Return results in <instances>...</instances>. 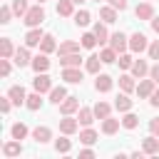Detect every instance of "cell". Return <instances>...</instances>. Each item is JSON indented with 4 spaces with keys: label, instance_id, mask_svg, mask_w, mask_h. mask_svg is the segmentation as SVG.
Listing matches in <instances>:
<instances>
[{
    "label": "cell",
    "instance_id": "25",
    "mask_svg": "<svg viewBox=\"0 0 159 159\" xmlns=\"http://www.w3.org/2000/svg\"><path fill=\"white\" fill-rule=\"evenodd\" d=\"M80 45H82V42H72V40H67V42H62V45L57 47V52H60V55H70V52H80Z\"/></svg>",
    "mask_w": 159,
    "mask_h": 159
},
{
    "label": "cell",
    "instance_id": "7",
    "mask_svg": "<svg viewBox=\"0 0 159 159\" xmlns=\"http://www.w3.org/2000/svg\"><path fill=\"white\" fill-rule=\"evenodd\" d=\"M80 127V119H72L70 114H65V119H60V132L62 134H75Z\"/></svg>",
    "mask_w": 159,
    "mask_h": 159
},
{
    "label": "cell",
    "instance_id": "35",
    "mask_svg": "<svg viewBox=\"0 0 159 159\" xmlns=\"http://www.w3.org/2000/svg\"><path fill=\"white\" fill-rule=\"evenodd\" d=\"M80 142L87 144V147L94 144V142H97V132H94V129H84V132H80Z\"/></svg>",
    "mask_w": 159,
    "mask_h": 159
},
{
    "label": "cell",
    "instance_id": "36",
    "mask_svg": "<svg viewBox=\"0 0 159 159\" xmlns=\"http://www.w3.org/2000/svg\"><path fill=\"white\" fill-rule=\"evenodd\" d=\"M27 10H30V7H27V0H12V12H15L17 17H25Z\"/></svg>",
    "mask_w": 159,
    "mask_h": 159
},
{
    "label": "cell",
    "instance_id": "16",
    "mask_svg": "<svg viewBox=\"0 0 159 159\" xmlns=\"http://www.w3.org/2000/svg\"><path fill=\"white\" fill-rule=\"evenodd\" d=\"M142 149H144V154H157V152H159V139H157V134L147 137V139L142 142Z\"/></svg>",
    "mask_w": 159,
    "mask_h": 159
},
{
    "label": "cell",
    "instance_id": "19",
    "mask_svg": "<svg viewBox=\"0 0 159 159\" xmlns=\"http://www.w3.org/2000/svg\"><path fill=\"white\" fill-rule=\"evenodd\" d=\"M119 124H122L119 119H112V117H104V119H102V132H104V134H114V132L119 129Z\"/></svg>",
    "mask_w": 159,
    "mask_h": 159
},
{
    "label": "cell",
    "instance_id": "2",
    "mask_svg": "<svg viewBox=\"0 0 159 159\" xmlns=\"http://www.w3.org/2000/svg\"><path fill=\"white\" fill-rule=\"evenodd\" d=\"M32 87H35V92H40V94H42V92H50V89H52V80H50L45 72H37V77L32 80Z\"/></svg>",
    "mask_w": 159,
    "mask_h": 159
},
{
    "label": "cell",
    "instance_id": "31",
    "mask_svg": "<svg viewBox=\"0 0 159 159\" xmlns=\"http://www.w3.org/2000/svg\"><path fill=\"white\" fill-rule=\"evenodd\" d=\"M99 65H104L99 55H92V57H87V72L97 75V72H99Z\"/></svg>",
    "mask_w": 159,
    "mask_h": 159
},
{
    "label": "cell",
    "instance_id": "3",
    "mask_svg": "<svg viewBox=\"0 0 159 159\" xmlns=\"http://www.w3.org/2000/svg\"><path fill=\"white\" fill-rule=\"evenodd\" d=\"M129 47H132V52H144V50H149V45H147V35L134 32V35L129 37Z\"/></svg>",
    "mask_w": 159,
    "mask_h": 159
},
{
    "label": "cell",
    "instance_id": "11",
    "mask_svg": "<svg viewBox=\"0 0 159 159\" xmlns=\"http://www.w3.org/2000/svg\"><path fill=\"white\" fill-rule=\"evenodd\" d=\"M134 15H137L139 20H152V17H154V7H152L149 2H139L137 10H134Z\"/></svg>",
    "mask_w": 159,
    "mask_h": 159
},
{
    "label": "cell",
    "instance_id": "37",
    "mask_svg": "<svg viewBox=\"0 0 159 159\" xmlns=\"http://www.w3.org/2000/svg\"><path fill=\"white\" fill-rule=\"evenodd\" d=\"M80 40H82V47H87V50H92V47H94V45H97V42H99V40H97V35H94V32H84V35H82V37H80Z\"/></svg>",
    "mask_w": 159,
    "mask_h": 159
},
{
    "label": "cell",
    "instance_id": "10",
    "mask_svg": "<svg viewBox=\"0 0 159 159\" xmlns=\"http://www.w3.org/2000/svg\"><path fill=\"white\" fill-rule=\"evenodd\" d=\"M154 89H157V82H154V80H142V82L137 84V94H139V97H152Z\"/></svg>",
    "mask_w": 159,
    "mask_h": 159
},
{
    "label": "cell",
    "instance_id": "44",
    "mask_svg": "<svg viewBox=\"0 0 159 159\" xmlns=\"http://www.w3.org/2000/svg\"><path fill=\"white\" fill-rule=\"evenodd\" d=\"M149 57H152V60H159V40H154V42L149 45Z\"/></svg>",
    "mask_w": 159,
    "mask_h": 159
},
{
    "label": "cell",
    "instance_id": "41",
    "mask_svg": "<svg viewBox=\"0 0 159 159\" xmlns=\"http://www.w3.org/2000/svg\"><path fill=\"white\" fill-rule=\"evenodd\" d=\"M75 22H77L80 27L89 25V12H87V10H80V12H75Z\"/></svg>",
    "mask_w": 159,
    "mask_h": 159
},
{
    "label": "cell",
    "instance_id": "23",
    "mask_svg": "<svg viewBox=\"0 0 159 159\" xmlns=\"http://www.w3.org/2000/svg\"><path fill=\"white\" fill-rule=\"evenodd\" d=\"M67 97V89L60 84V87H52L50 89V102H55V104H62V99Z\"/></svg>",
    "mask_w": 159,
    "mask_h": 159
},
{
    "label": "cell",
    "instance_id": "55",
    "mask_svg": "<svg viewBox=\"0 0 159 159\" xmlns=\"http://www.w3.org/2000/svg\"><path fill=\"white\" fill-rule=\"evenodd\" d=\"M94 2H99V0H94Z\"/></svg>",
    "mask_w": 159,
    "mask_h": 159
},
{
    "label": "cell",
    "instance_id": "29",
    "mask_svg": "<svg viewBox=\"0 0 159 159\" xmlns=\"http://www.w3.org/2000/svg\"><path fill=\"white\" fill-rule=\"evenodd\" d=\"M114 107H117L119 112H129V109H132V99L127 97V92H124V94H119V97L114 99Z\"/></svg>",
    "mask_w": 159,
    "mask_h": 159
},
{
    "label": "cell",
    "instance_id": "39",
    "mask_svg": "<svg viewBox=\"0 0 159 159\" xmlns=\"http://www.w3.org/2000/svg\"><path fill=\"white\" fill-rule=\"evenodd\" d=\"M55 149H57L60 154H67V152L72 149V142H70V139H65V137H60V139L55 142Z\"/></svg>",
    "mask_w": 159,
    "mask_h": 159
},
{
    "label": "cell",
    "instance_id": "1",
    "mask_svg": "<svg viewBox=\"0 0 159 159\" xmlns=\"http://www.w3.org/2000/svg\"><path fill=\"white\" fill-rule=\"evenodd\" d=\"M42 20H45V10H42V5L37 2L35 7H30L27 12H25V17H22V22L27 25V27H40L42 25Z\"/></svg>",
    "mask_w": 159,
    "mask_h": 159
},
{
    "label": "cell",
    "instance_id": "48",
    "mask_svg": "<svg viewBox=\"0 0 159 159\" xmlns=\"http://www.w3.org/2000/svg\"><path fill=\"white\" fill-rule=\"evenodd\" d=\"M149 77H152V80H154V82L159 84V62H157L154 67H149Z\"/></svg>",
    "mask_w": 159,
    "mask_h": 159
},
{
    "label": "cell",
    "instance_id": "12",
    "mask_svg": "<svg viewBox=\"0 0 159 159\" xmlns=\"http://www.w3.org/2000/svg\"><path fill=\"white\" fill-rule=\"evenodd\" d=\"M12 57H15V65H17V67H25V65H32V60H30V52H27V47H17Z\"/></svg>",
    "mask_w": 159,
    "mask_h": 159
},
{
    "label": "cell",
    "instance_id": "40",
    "mask_svg": "<svg viewBox=\"0 0 159 159\" xmlns=\"http://www.w3.org/2000/svg\"><path fill=\"white\" fill-rule=\"evenodd\" d=\"M92 32H94V35H97V40H99V45H102V42H107V37H109V35H107V27H104V25H102V22H97V25H94V30H92Z\"/></svg>",
    "mask_w": 159,
    "mask_h": 159
},
{
    "label": "cell",
    "instance_id": "46",
    "mask_svg": "<svg viewBox=\"0 0 159 159\" xmlns=\"http://www.w3.org/2000/svg\"><path fill=\"white\" fill-rule=\"evenodd\" d=\"M10 102H12L10 97H2V99H0V109H2V114H7V112H10Z\"/></svg>",
    "mask_w": 159,
    "mask_h": 159
},
{
    "label": "cell",
    "instance_id": "33",
    "mask_svg": "<svg viewBox=\"0 0 159 159\" xmlns=\"http://www.w3.org/2000/svg\"><path fill=\"white\" fill-rule=\"evenodd\" d=\"M92 109H94V117H99V119H104V117H109V109H112V107H109L107 102H97V104H94Z\"/></svg>",
    "mask_w": 159,
    "mask_h": 159
},
{
    "label": "cell",
    "instance_id": "52",
    "mask_svg": "<svg viewBox=\"0 0 159 159\" xmlns=\"http://www.w3.org/2000/svg\"><path fill=\"white\" fill-rule=\"evenodd\" d=\"M152 30L159 35V17H152Z\"/></svg>",
    "mask_w": 159,
    "mask_h": 159
},
{
    "label": "cell",
    "instance_id": "28",
    "mask_svg": "<svg viewBox=\"0 0 159 159\" xmlns=\"http://www.w3.org/2000/svg\"><path fill=\"white\" fill-rule=\"evenodd\" d=\"M119 87H122V92H132V89H137V84H134V75H122V77H119Z\"/></svg>",
    "mask_w": 159,
    "mask_h": 159
},
{
    "label": "cell",
    "instance_id": "17",
    "mask_svg": "<svg viewBox=\"0 0 159 159\" xmlns=\"http://www.w3.org/2000/svg\"><path fill=\"white\" fill-rule=\"evenodd\" d=\"M47 67H50V60H47L45 52L37 55V57H32V70H35V72H47Z\"/></svg>",
    "mask_w": 159,
    "mask_h": 159
},
{
    "label": "cell",
    "instance_id": "26",
    "mask_svg": "<svg viewBox=\"0 0 159 159\" xmlns=\"http://www.w3.org/2000/svg\"><path fill=\"white\" fill-rule=\"evenodd\" d=\"M99 57H102L104 65H112V62H117V50L114 47H104V50H99Z\"/></svg>",
    "mask_w": 159,
    "mask_h": 159
},
{
    "label": "cell",
    "instance_id": "54",
    "mask_svg": "<svg viewBox=\"0 0 159 159\" xmlns=\"http://www.w3.org/2000/svg\"><path fill=\"white\" fill-rule=\"evenodd\" d=\"M37 2H40V5H42V2H45V0H37Z\"/></svg>",
    "mask_w": 159,
    "mask_h": 159
},
{
    "label": "cell",
    "instance_id": "38",
    "mask_svg": "<svg viewBox=\"0 0 159 159\" xmlns=\"http://www.w3.org/2000/svg\"><path fill=\"white\" fill-rule=\"evenodd\" d=\"M137 124H139V117H137V114H132V112H127V114H124V119H122V127H124V129H134Z\"/></svg>",
    "mask_w": 159,
    "mask_h": 159
},
{
    "label": "cell",
    "instance_id": "13",
    "mask_svg": "<svg viewBox=\"0 0 159 159\" xmlns=\"http://www.w3.org/2000/svg\"><path fill=\"white\" fill-rule=\"evenodd\" d=\"M80 62H82V57H80V52H70V55H60V65H62V67H80Z\"/></svg>",
    "mask_w": 159,
    "mask_h": 159
},
{
    "label": "cell",
    "instance_id": "14",
    "mask_svg": "<svg viewBox=\"0 0 159 159\" xmlns=\"http://www.w3.org/2000/svg\"><path fill=\"white\" fill-rule=\"evenodd\" d=\"M32 139H35V142H40V144L50 142V139H52V132H50V127H35V129H32Z\"/></svg>",
    "mask_w": 159,
    "mask_h": 159
},
{
    "label": "cell",
    "instance_id": "53",
    "mask_svg": "<svg viewBox=\"0 0 159 159\" xmlns=\"http://www.w3.org/2000/svg\"><path fill=\"white\" fill-rule=\"evenodd\" d=\"M72 2H75V5H80V2H84V0H72Z\"/></svg>",
    "mask_w": 159,
    "mask_h": 159
},
{
    "label": "cell",
    "instance_id": "21",
    "mask_svg": "<svg viewBox=\"0 0 159 159\" xmlns=\"http://www.w3.org/2000/svg\"><path fill=\"white\" fill-rule=\"evenodd\" d=\"M99 17H102V22H117V10H114L112 5L99 7Z\"/></svg>",
    "mask_w": 159,
    "mask_h": 159
},
{
    "label": "cell",
    "instance_id": "15",
    "mask_svg": "<svg viewBox=\"0 0 159 159\" xmlns=\"http://www.w3.org/2000/svg\"><path fill=\"white\" fill-rule=\"evenodd\" d=\"M2 154H5V157H20V154H22V144H20V139L7 142V144L2 147Z\"/></svg>",
    "mask_w": 159,
    "mask_h": 159
},
{
    "label": "cell",
    "instance_id": "4",
    "mask_svg": "<svg viewBox=\"0 0 159 159\" xmlns=\"http://www.w3.org/2000/svg\"><path fill=\"white\" fill-rule=\"evenodd\" d=\"M62 80L70 82V84H80L82 82V70L80 67H65L62 70Z\"/></svg>",
    "mask_w": 159,
    "mask_h": 159
},
{
    "label": "cell",
    "instance_id": "5",
    "mask_svg": "<svg viewBox=\"0 0 159 159\" xmlns=\"http://www.w3.org/2000/svg\"><path fill=\"white\" fill-rule=\"evenodd\" d=\"M7 97L12 99V104H25V102H27V94H25L22 84H12V87L7 89Z\"/></svg>",
    "mask_w": 159,
    "mask_h": 159
},
{
    "label": "cell",
    "instance_id": "50",
    "mask_svg": "<svg viewBox=\"0 0 159 159\" xmlns=\"http://www.w3.org/2000/svg\"><path fill=\"white\" fill-rule=\"evenodd\" d=\"M92 157H94L92 149H82V152H80V159H92Z\"/></svg>",
    "mask_w": 159,
    "mask_h": 159
},
{
    "label": "cell",
    "instance_id": "34",
    "mask_svg": "<svg viewBox=\"0 0 159 159\" xmlns=\"http://www.w3.org/2000/svg\"><path fill=\"white\" fill-rule=\"evenodd\" d=\"M10 134H12V139H25V137H27V127H25L22 122H17V124H12Z\"/></svg>",
    "mask_w": 159,
    "mask_h": 159
},
{
    "label": "cell",
    "instance_id": "22",
    "mask_svg": "<svg viewBox=\"0 0 159 159\" xmlns=\"http://www.w3.org/2000/svg\"><path fill=\"white\" fill-rule=\"evenodd\" d=\"M15 55V47H12V42H10V37H2L0 40V57H12Z\"/></svg>",
    "mask_w": 159,
    "mask_h": 159
},
{
    "label": "cell",
    "instance_id": "6",
    "mask_svg": "<svg viewBox=\"0 0 159 159\" xmlns=\"http://www.w3.org/2000/svg\"><path fill=\"white\" fill-rule=\"evenodd\" d=\"M127 45H129V40H127V35H124V32H114V35L109 37V47H114L117 52H124V50H127Z\"/></svg>",
    "mask_w": 159,
    "mask_h": 159
},
{
    "label": "cell",
    "instance_id": "30",
    "mask_svg": "<svg viewBox=\"0 0 159 159\" xmlns=\"http://www.w3.org/2000/svg\"><path fill=\"white\" fill-rule=\"evenodd\" d=\"M40 50H42L45 55H47V52H55V50H57L55 37H52V35H45V37H42V42H40Z\"/></svg>",
    "mask_w": 159,
    "mask_h": 159
},
{
    "label": "cell",
    "instance_id": "27",
    "mask_svg": "<svg viewBox=\"0 0 159 159\" xmlns=\"http://www.w3.org/2000/svg\"><path fill=\"white\" fill-rule=\"evenodd\" d=\"M147 72H149V67H147V62H144V60H134V65H132V75L142 80V77H144Z\"/></svg>",
    "mask_w": 159,
    "mask_h": 159
},
{
    "label": "cell",
    "instance_id": "20",
    "mask_svg": "<svg viewBox=\"0 0 159 159\" xmlns=\"http://www.w3.org/2000/svg\"><path fill=\"white\" fill-rule=\"evenodd\" d=\"M75 2L72 0H60L57 2V15H62V17H70V15H75Z\"/></svg>",
    "mask_w": 159,
    "mask_h": 159
},
{
    "label": "cell",
    "instance_id": "45",
    "mask_svg": "<svg viewBox=\"0 0 159 159\" xmlns=\"http://www.w3.org/2000/svg\"><path fill=\"white\" fill-rule=\"evenodd\" d=\"M0 75H2V77H7V75H10V62H7V57H2V60H0Z\"/></svg>",
    "mask_w": 159,
    "mask_h": 159
},
{
    "label": "cell",
    "instance_id": "43",
    "mask_svg": "<svg viewBox=\"0 0 159 159\" xmlns=\"http://www.w3.org/2000/svg\"><path fill=\"white\" fill-rule=\"evenodd\" d=\"M10 15H12V7L2 5V7H0V22H2V25H5V22H10Z\"/></svg>",
    "mask_w": 159,
    "mask_h": 159
},
{
    "label": "cell",
    "instance_id": "32",
    "mask_svg": "<svg viewBox=\"0 0 159 159\" xmlns=\"http://www.w3.org/2000/svg\"><path fill=\"white\" fill-rule=\"evenodd\" d=\"M25 104H27V109H32V112H35V109H40V107H42V97H40V92H32V94L27 97V102H25Z\"/></svg>",
    "mask_w": 159,
    "mask_h": 159
},
{
    "label": "cell",
    "instance_id": "18",
    "mask_svg": "<svg viewBox=\"0 0 159 159\" xmlns=\"http://www.w3.org/2000/svg\"><path fill=\"white\" fill-rule=\"evenodd\" d=\"M94 89H97V92H109V89H112V77H109V75H99V77L94 80Z\"/></svg>",
    "mask_w": 159,
    "mask_h": 159
},
{
    "label": "cell",
    "instance_id": "42",
    "mask_svg": "<svg viewBox=\"0 0 159 159\" xmlns=\"http://www.w3.org/2000/svg\"><path fill=\"white\" fill-rule=\"evenodd\" d=\"M117 62H119V67H122V70H132V65H134V60H132L129 55H119V57H117Z\"/></svg>",
    "mask_w": 159,
    "mask_h": 159
},
{
    "label": "cell",
    "instance_id": "47",
    "mask_svg": "<svg viewBox=\"0 0 159 159\" xmlns=\"http://www.w3.org/2000/svg\"><path fill=\"white\" fill-rule=\"evenodd\" d=\"M109 5L114 10H127V0H109Z\"/></svg>",
    "mask_w": 159,
    "mask_h": 159
},
{
    "label": "cell",
    "instance_id": "8",
    "mask_svg": "<svg viewBox=\"0 0 159 159\" xmlns=\"http://www.w3.org/2000/svg\"><path fill=\"white\" fill-rule=\"evenodd\" d=\"M77 109H80V97H65L62 104H60V112L62 114H72Z\"/></svg>",
    "mask_w": 159,
    "mask_h": 159
},
{
    "label": "cell",
    "instance_id": "24",
    "mask_svg": "<svg viewBox=\"0 0 159 159\" xmlns=\"http://www.w3.org/2000/svg\"><path fill=\"white\" fill-rule=\"evenodd\" d=\"M77 119H80V124L89 127V124L94 122V109H87V107H82V109H80V114H77Z\"/></svg>",
    "mask_w": 159,
    "mask_h": 159
},
{
    "label": "cell",
    "instance_id": "51",
    "mask_svg": "<svg viewBox=\"0 0 159 159\" xmlns=\"http://www.w3.org/2000/svg\"><path fill=\"white\" fill-rule=\"evenodd\" d=\"M149 129H152V134H159V119H152L149 122Z\"/></svg>",
    "mask_w": 159,
    "mask_h": 159
},
{
    "label": "cell",
    "instance_id": "49",
    "mask_svg": "<svg viewBox=\"0 0 159 159\" xmlns=\"http://www.w3.org/2000/svg\"><path fill=\"white\" fill-rule=\"evenodd\" d=\"M149 102H152V107H159V84H157V89L152 92V97H149Z\"/></svg>",
    "mask_w": 159,
    "mask_h": 159
},
{
    "label": "cell",
    "instance_id": "9",
    "mask_svg": "<svg viewBox=\"0 0 159 159\" xmlns=\"http://www.w3.org/2000/svg\"><path fill=\"white\" fill-rule=\"evenodd\" d=\"M42 37H45V32H42L40 27H32V30L25 35V45H27V47H35V45L42 42Z\"/></svg>",
    "mask_w": 159,
    "mask_h": 159
}]
</instances>
